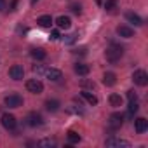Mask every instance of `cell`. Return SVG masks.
Here are the masks:
<instances>
[{"instance_id": "6", "label": "cell", "mask_w": 148, "mask_h": 148, "mask_svg": "<svg viewBox=\"0 0 148 148\" xmlns=\"http://www.w3.org/2000/svg\"><path fill=\"white\" fill-rule=\"evenodd\" d=\"M105 145H106L108 148H129V146H131L129 141L120 139V138H108V139L105 141Z\"/></svg>"}, {"instance_id": "31", "label": "cell", "mask_w": 148, "mask_h": 148, "mask_svg": "<svg viewBox=\"0 0 148 148\" xmlns=\"http://www.w3.org/2000/svg\"><path fill=\"white\" fill-rule=\"evenodd\" d=\"M5 9V0H0V11Z\"/></svg>"}, {"instance_id": "1", "label": "cell", "mask_w": 148, "mask_h": 148, "mask_svg": "<svg viewBox=\"0 0 148 148\" xmlns=\"http://www.w3.org/2000/svg\"><path fill=\"white\" fill-rule=\"evenodd\" d=\"M105 56H106V61H108V63L115 64V63H119V61H120V58L124 56V47H122V45H119V44H112V45L106 49Z\"/></svg>"}, {"instance_id": "25", "label": "cell", "mask_w": 148, "mask_h": 148, "mask_svg": "<svg viewBox=\"0 0 148 148\" xmlns=\"http://www.w3.org/2000/svg\"><path fill=\"white\" fill-rule=\"evenodd\" d=\"M105 9L108 12H113L117 9V0H106V2H105Z\"/></svg>"}, {"instance_id": "22", "label": "cell", "mask_w": 148, "mask_h": 148, "mask_svg": "<svg viewBox=\"0 0 148 148\" xmlns=\"http://www.w3.org/2000/svg\"><path fill=\"white\" fill-rule=\"evenodd\" d=\"M38 146H40V148H54V146H56V139H51V138L40 139V141H38Z\"/></svg>"}, {"instance_id": "14", "label": "cell", "mask_w": 148, "mask_h": 148, "mask_svg": "<svg viewBox=\"0 0 148 148\" xmlns=\"http://www.w3.org/2000/svg\"><path fill=\"white\" fill-rule=\"evenodd\" d=\"M125 19H127L129 23H132L134 26H143V19H141L136 12H131V11L125 12Z\"/></svg>"}, {"instance_id": "5", "label": "cell", "mask_w": 148, "mask_h": 148, "mask_svg": "<svg viewBox=\"0 0 148 148\" xmlns=\"http://www.w3.org/2000/svg\"><path fill=\"white\" fill-rule=\"evenodd\" d=\"M132 80H134L136 86L145 87V86L148 84V73H146L145 70H136V71L132 73Z\"/></svg>"}, {"instance_id": "26", "label": "cell", "mask_w": 148, "mask_h": 148, "mask_svg": "<svg viewBox=\"0 0 148 148\" xmlns=\"http://www.w3.org/2000/svg\"><path fill=\"white\" fill-rule=\"evenodd\" d=\"M70 9H71L73 14H80V12H82V5H80V4H71Z\"/></svg>"}, {"instance_id": "21", "label": "cell", "mask_w": 148, "mask_h": 148, "mask_svg": "<svg viewBox=\"0 0 148 148\" xmlns=\"http://www.w3.org/2000/svg\"><path fill=\"white\" fill-rule=\"evenodd\" d=\"M32 56L35 58V59H38V61H42V59H45V51L44 49H38V47H33L32 49Z\"/></svg>"}, {"instance_id": "9", "label": "cell", "mask_w": 148, "mask_h": 148, "mask_svg": "<svg viewBox=\"0 0 148 148\" xmlns=\"http://www.w3.org/2000/svg\"><path fill=\"white\" fill-rule=\"evenodd\" d=\"M44 75H45L49 80H52V82H58V80L63 79V73H61V70H58V68H47V70L44 71Z\"/></svg>"}, {"instance_id": "27", "label": "cell", "mask_w": 148, "mask_h": 148, "mask_svg": "<svg viewBox=\"0 0 148 148\" xmlns=\"http://www.w3.org/2000/svg\"><path fill=\"white\" fill-rule=\"evenodd\" d=\"M77 33H71V35H66V38H64V44H73V42H75L77 40Z\"/></svg>"}, {"instance_id": "8", "label": "cell", "mask_w": 148, "mask_h": 148, "mask_svg": "<svg viewBox=\"0 0 148 148\" xmlns=\"http://www.w3.org/2000/svg\"><path fill=\"white\" fill-rule=\"evenodd\" d=\"M26 124L32 125V127H37V125H42V124H44V119H42L40 113L32 112V113H28V117H26Z\"/></svg>"}, {"instance_id": "11", "label": "cell", "mask_w": 148, "mask_h": 148, "mask_svg": "<svg viewBox=\"0 0 148 148\" xmlns=\"http://www.w3.org/2000/svg\"><path fill=\"white\" fill-rule=\"evenodd\" d=\"M134 129H136V132H138V134H143V132L148 129V120H146V119H143V117L136 119V120H134Z\"/></svg>"}, {"instance_id": "16", "label": "cell", "mask_w": 148, "mask_h": 148, "mask_svg": "<svg viewBox=\"0 0 148 148\" xmlns=\"http://www.w3.org/2000/svg\"><path fill=\"white\" fill-rule=\"evenodd\" d=\"M73 70H75V73L80 75V77H86L87 73H89V66L86 63H77L75 66H73Z\"/></svg>"}, {"instance_id": "13", "label": "cell", "mask_w": 148, "mask_h": 148, "mask_svg": "<svg viewBox=\"0 0 148 148\" xmlns=\"http://www.w3.org/2000/svg\"><path fill=\"white\" fill-rule=\"evenodd\" d=\"M117 33H119L120 37H124V38H131V37H134V30L129 28V26H125V25L117 26Z\"/></svg>"}, {"instance_id": "4", "label": "cell", "mask_w": 148, "mask_h": 148, "mask_svg": "<svg viewBox=\"0 0 148 148\" xmlns=\"http://www.w3.org/2000/svg\"><path fill=\"white\" fill-rule=\"evenodd\" d=\"M4 103L9 108H19V106H23V98L19 94H9L4 98Z\"/></svg>"}, {"instance_id": "15", "label": "cell", "mask_w": 148, "mask_h": 148, "mask_svg": "<svg viewBox=\"0 0 148 148\" xmlns=\"http://www.w3.org/2000/svg\"><path fill=\"white\" fill-rule=\"evenodd\" d=\"M56 25H58V28H61V30H68V28L71 26V19H70L68 16H59V18L56 19Z\"/></svg>"}, {"instance_id": "17", "label": "cell", "mask_w": 148, "mask_h": 148, "mask_svg": "<svg viewBox=\"0 0 148 148\" xmlns=\"http://www.w3.org/2000/svg\"><path fill=\"white\" fill-rule=\"evenodd\" d=\"M37 23H38V26H42V28H51V25H52L54 21H52V18H51L49 14H44V16H40V18L37 19Z\"/></svg>"}, {"instance_id": "3", "label": "cell", "mask_w": 148, "mask_h": 148, "mask_svg": "<svg viewBox=\"0 0 148 148\" xmlns=\"http://www.w3.org/2000/svg\"><path fill=\"white\" fill-rule=\"evenodd\" d=\"M26 89L32 94H42L44 92V84L38 79H30V80H26Z\"/></svg>"}, {"instance_id": "10", "label": "cell", "mask_w": 148, "mask_h": 148, "mask_svg": "<svg viewBox=\"0 0 148 148\" xmlns=\"http://www.w3.org/2000/svg\"><path fill=\"white\" fill-rule=\"evenodd\" d=\"M122 124H124V115L120 112H115L110 115V127L112 129H119Z\"/></svg>"}, {"instance_id": "19", "label": "cell", "mask_w": 148, "mask_h": 148, "mask_svg": "<svg viewBox=\"0 0 148 148\" xmlns=\"http://www.w3.org/2000/svg\"><path fill=\"white\" fill-rule=\"evenodd\" d=\"M108 101H110V105L113 106V108H119V106H122V96L120 94H110V98H108Z\"/></svg>"}, {"instance_id": "33", "label": "cell", "mask_w": 148, "mask_h": 148, "mask_svg": "<svg viewBox=\"0 0 148 148\" xmlns=\"http://www.w3.org/2000/svg\"><path fill=\"white\" fill-rule=\"evenodd\" d=\"M37 2H38V0H32V5H35V4H37Z\"/></svg>"}, {"instance_id": "7", "label": "cell", "mask_w": 148, "mask_h": 148, "mask_svg": "<svg viewBox=\"0 0 148 148\" xmlns=\"http://www.w3.org/2000/svg\"><path fill=\"white\" fill-rule=\"evenodd\" d=\"M9 77H11L12 80H23V77H25L23 66H21V64H12V66L9 68Z\"/></svg>"}, {"instance_id": "28", "label": "cell", "mask_w": 148, "mask_h": 148, "mask_svg": "<svg viewBox=\"0 0 148 148\" xmlns=\"http://www.w3.org/2000/svg\"><path fill=\"white\" fill-rule=\"evenodd\" d=\"M127 99L129 101H138V94L134 91H127Z\"/></svg>"}, {"instance_id": "29", "label": "cell", "mask_w": 148, "mask_h": 148, "mask_svg": "<svg viewBox=\"0 0 148 148\" xmlns=\"http://www.w3.org/2000/svg\"><path fill=\"white\" fill-rule=\"evenodd\" d=\"M59 38H61L59 32H58V30H52V32H51V40H59Z\"/></svg>"}, {"instance_id": "32", "label": "cell", "mask_w": 148, "mask_h": 148, "mask_svg": "<svg viewBox=\"0 0 148 148\" xmlns=\"http://www.w3.org/2000/svg\"><path fill=\"white\" fill-rule=\"evenodd\" d=\"M16 5H18V0H12V4H11V11H14V9H16Z\"/></svg>"}, {"instance_id": "2", "label": "cell", "mask_w": 148, "mask_h": 148, "mask_svg": "<svg viewBox=\"0 0 148 148\" xmlns=\"http://www.w3.org/2000/svg\"><path fill=\"white\" fill-rule=\"evenodd\" d=\"M0 122H2V125L7 129V131H14L16 125H18V120L12 113H2V117H0Z\"/></svg>"}, {"instance_id": "23", "label": "cell", "mask_w": 148, "mask_h": 148, "mask_svg": "<svg viewBox=\"0 0 148 148\" xmlns=\"http://www.w3.org/2000/svg\"><path fill=\"white\" fill-rule=\"evenodd\" d=\"M139 110V105H138V101H129V110H127V113H129V117L132 119L134 117V113Z\"/></svg>"}, {"instance_id": "18", "label": "cell", "mask_w": 148, "mask_h": 148, "mask_svg": "<svg viewBox=\"0 0 148 148\" xmlns=\"http://www.w3.org/2000/svg\"><path fill=\"white\" fill-rule=\"evenodd\" d=\"M80 96H82V98H84V99L91 105V106L98 105V98H96L94 94H91V92H87V91H82V92H80Z\"/></svg>"}, {"instance_id": "24", "label": "cell", "mask_w": 148, "mask_h": 148, "mask_svg": "<svg viewBox=\"0 0 148 148\" xmlns=\"http://www.w3.org/2000/svg\"><path fill=\"white\" fill-rule=\"evenodd\" d=\"M68 141L70 143H79L80 141V134L75 131H68Z\"/></svg>"}, {"instance_id": "12", "label": "cell", "mask_w": 148, "mask_h": 148, "mask_svg": "<svg viewBox=\"0 0 148 148\" xmlns=\"http://www.w3.org/2000/svg\"><path fill=\"white\" fill-rule=\"evenodd\" d=\"M103 84H105L106 87L115 86V84H117V75H115L113 71H106L105 75H103Z\"/></svg>"}, {"instance_id": "30", "label": "cell", "mask_w": 148, "mask_h": 148, "mask_svg": "<svg viewBox=\"0 0 148 148\" xmlns=\"http://www.w3.org/2000/svg\"><path fill=\"white\" fill-rule=\"evenodd\" d=\"M82 87H87V89H94V82H91V80H82Z\"/></svg>"}, {"instance_id": "20", "label": "cell", "mask_w": 148, "mask_h": 148, "mask_svg": "<svg viewBox=\"0 0 148 148\" xmlns=\"http://www.w3.org/2000/svg\"><path fill=\"white\" fill-rule=\"evenodd\" d=\"M59 106H61V103H59L58 99H47V101H45V108H47L49 112H58Z\"/></svg>"}]
</instances>
